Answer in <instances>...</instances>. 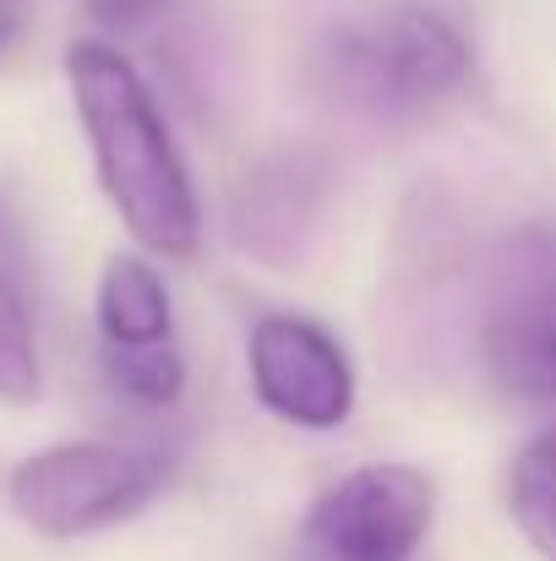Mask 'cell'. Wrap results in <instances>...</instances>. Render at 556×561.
Masks as SVG:
<instances>
[{
	"label": "cell",
	"instance_id": "1",
	"mask_svg": "<svg viewBox=\"0 0 556 561\" xmlns=\"http://www.w3.org/2000/svg\"><path fill=\"white\" fill-rule=\"evenodd\" d=\"M66 82H71L77 121L88 131L99 186L121 213V224L154 256H175V262L196 256L202 207L137 66L104 38H77L66 49Z\"/></svg>",
	"mask_w": 556,
	"mask_h": 561
},
{
	"label": "cell",
	"instance_id": "8",
	"mask_svg": "<svg viewBox=\"0 0 556 561\" xmlns=\"http://www.w3.org/2000/svg\"><path fill=\"white\" fill-rule=\"evenodd\" d=\"M38 387H44V366H38L33 240L16 202L0 191V403H33Z\"/></svg>",
	"mask_w": 556,
	"mask_h": 561
},
{
	"label": "cell",
	"instance_id": "9",
	"mask_svg": "<svg viewBox=\"0 0 556 561\" xmlns=\"http://www.w3.org/2000/svg\"><path fill=\"white\" fill-rule=\"evenodd\" d=\"M99 339L110 350H143V344H170L175 317H170V289L154 262L143 256H110L99 278Z\"/></svg>",
	"mask_w": 556,
	"mask_h": 561
},
{
	"label": "cell",
	"instance_id": "13",
	"mask_svg": "<svg viewBox=\"0 0 556 561\" xmlns=\"http://www.w3.org/2000/svg\"><path fill=\"white\" fill-rule=\"evenodd\" d=\"M27 16H33V0H0V60L22 44L27 33Z\"/></svg>",
	"mask_w": 556,
	"mask_h": 561
},
{
	"label": "cell",
	"instance_id": "4",
	"mask_svg": "<svg viewBox=\"0 0 556 561\" xmlns=\"http://www.w3.org/2000/svg\"><path fill=\"white\" fill-rule=\"evenodd\" d=\"M480 360L491 381L535 409H556V229L524 224L486 262Z\"/></svg>",
	"mask_w": 556,
	"mask_h": 561
},
{
	"label": "cell",
	"instance_id": "11",
	"mask_svg": "<svg viewBox=\"0 0 556 561\" xmlns=\"http://www.w3.org/2000/svg\"><path fill=\"white\" fill-rule=\"evenodd\" d=\"M99 366H104V387L115 398L137 403V409H170L185 392V360L175 350V339L170 344H143V350H110L104 344Z\"/></svg>",
	"mask_w": 556,
	"mask_h": 561
},
{
	"label": "cell",
	"instance_id": "7",
	"mask_svg": "<svg viewBox=\"0 0 556 561\" xmlns=\"http://www.w3.org/2000/svg\"><path fill=\"white\" fill-rule=\"evenodd\" d=\"M322 191H328V170H322L317 153L284 148V153L262 159L235 191V234H240V245H251L257 256L284 262L290 251H300V234L317 224Z\"/></svg>",
	"mask_w": 556,
	"mask_h": 561
},
{
	"label": "cell",
	"instance_id": "10",
	"mask_svg": "<svg viewBox=\"0 0 556 561\" xmlns=\"http://www.w3.org/2000/svg\"><path fill=\"white\" fill-rule=\"evenodd\" d=\"M508 507L524 540L546 561H556V431H541L519 453L513 480H508Z\"/></svg>",
	"mask_w": 556,
	"mask_h": 561
},
{
	"label": "cell",
	"instance_id": "5",
	"mask_svg": "<svg viewBox=\"0 0 556 561\" xmlns=\"http://www.w3.org/2000/svg\"><path fill=\"white\" fill-rule=\"evenodd\" d=\"M436 513V491L409 463H366L322 491L300 524L295 561H409Z\"/></svg>",
	"mask_w": 556,
	"mask_h": 561
},
{
	"label": "cell",
	"instance_id": "12",
	"mask_svg": "<svg viewBox=\"0 0 556 561\" xmlns=\"http://www.w3.org/2000/svg\"><path fill=\"white\" fill-rule=\"evenodd\" d=\"M104 27H137V22H148L164 0H82Z\"/></svg>",
	"mask_w": 556,
	"mask_h": 561
},
{
	"label": "cell",
	"instance_id": "3",
	"mask_svg": "<svg viewBox=\"0 0 556 561\" xmlns=\"http://www.w3.org/2000/svg\"><path fill=\"white\" fill-rule=\"evenodd\" d=\"M170 474L175 453L159 442H60L22 458L5 480V496L27 529L49 540H82L137 518L164 496Z\"/></svg>",
	"mask_w": 556,
	"mask_h": 561
},
{
	"label": "cell",
	"instance_id": "2",
	"mask_svg": "<svg viewBox=\"0 0 556 561\" xmlns=\"http://www.w3.org/2000/svg\"><path fill=\"white\" fill-rule=\"evenodd\" d=\"M464 33L415 0H382L322 27L311 44V82L344 115L409 126L447 110L469 88Z\"/></svg>",
	"mask_w": 556,
	"mask_h": 561
},
{
	"label": "cell",
	"instance_id": "6",
	"mask_svg": "<svg viewBox=\"0 0 556 561\" xmlns=\"http://www.w3.org/2000/svg\"><path fill=\"white\" fill-rule=\"evenodd\" d=\"M251 387L268 414L300 431H339L355 409V371L339 339L306 317H262L246 344Z\"/></svg>",
	"mask_w": 556,
	"mask_h": 561
}]
</instances>
